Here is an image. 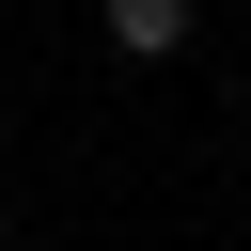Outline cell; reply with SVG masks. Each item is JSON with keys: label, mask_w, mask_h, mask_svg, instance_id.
Wrapping results in <instances>:
<instances>
[{"label": "cell", "mask_w": 251, "mask_h": 251, "mask_svg": "<svg viewBox=\"0 0 251 251\" xmlns=\"http://www.w3.org/2000/svg\"><path fill=\"white\" fill-rule=\"evenodd\" d=\"M110 47H126V63H173V47H188V0H110Z\"/></svg>", "instance_id": "obj_1"}, {"label": "cell", "mask_w": 251, "mask_h": 251, "mask_svg": "<svg viewBox=\"0 0 251 251\" xmlns=\"http://www.w3.org/2000/svg\"><path fill=\"white\" fill-rule=\"evenodd\" d=\"M0 173H16V157H0Z\"/></svg>", "instance_id": "obj_2"}]
</instances>
